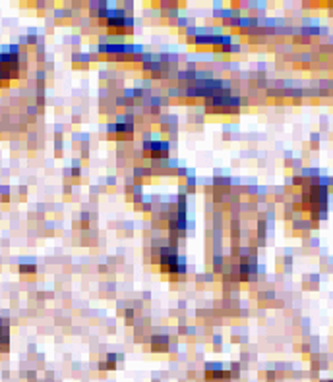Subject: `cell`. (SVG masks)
Here are the masks:
<instances>
[{
	"label": "cell",
	"mask_w": 333,
	"mask_h": 382,
	"mask_svg": "<svg viewBox=\"0 0 333 382\" xmlns=\"http://www.w3.org/2000/svg\"><path fill=\"white\" fill-rule=\"evenodd\" d=\"M8 346V324L4 321H0V351L6 349Z\"/></svg>",
	"instance_id": "obj_1"
}]
</instances>
